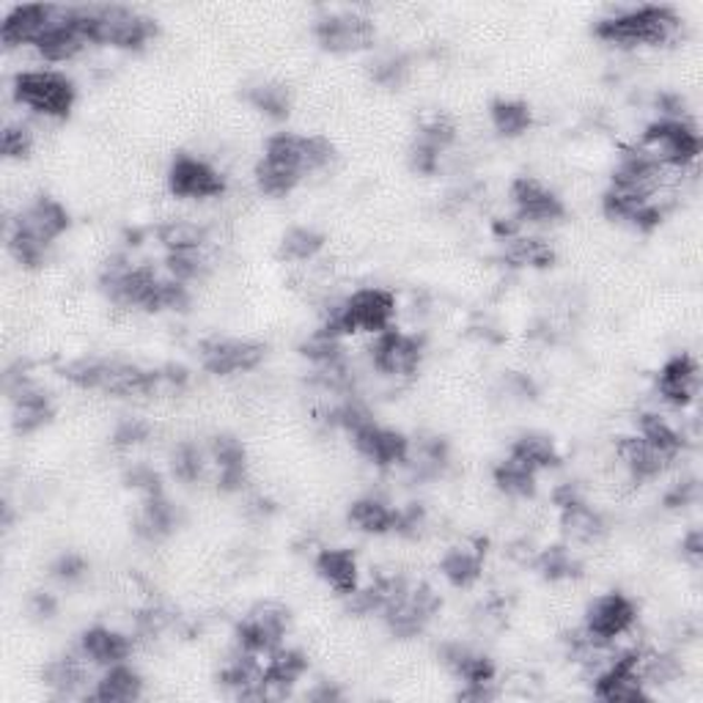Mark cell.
<instances>
[{"instance_id": "1", "label": "cell", "mask_w": 703, "mask_h": 703, "mask_svg": "<svg viewBox=\"0 0 703 703\" xmlns=\"http://www.w3.org/2000/svg\"><path fill=\"white\" fill-rule=\"evenodd\" d=\"M99 286L105 295L125 308L140 310H181L190 303L187 284H179L171 275L162 278L151 267L132 264L127 256H113L102 267Z\"/></svg>"}, {"instance_id": "2", "label": "cell", "mask_w": 703, "mask_h": 703, "mask_svg": "<svg viewBox=\"0 0 703 703\" xmlns=\"http://www.w3.org/2000/svg\"><path fill=\"white\" fill-rule=\"evenodd\" d=\"M63 379L80 390H102L110 396H151L160 390L157 368H140L116 357H78L63 366Z\"/></svg>"}, {"instance_id": "3", "label": "cell", "mask_w": 703, "mask_h": 703, "mask_svg": "<svg viewBox=\"0 0 703 703\" xmlns=\"http://www.w3.org/2000/svg\"><path fill=\"white\" fill-rule=\"evenodd\" d=\"M396 316V297L388 289H368L352 291L344 300H333L325 308V327L333 336H347V333H385Z\"/></svg>"}, {"instance_id": "4", "label": "cell", "mask_w": 703, "mask_h": 703, "mask_svg": "<svg viewBox=\"0 0 703 703\" xmlns=\"http://www.w3.org/2000/svg\"><path fill=\"white\" fill-rule=\"evenodd\" d=\"M78 20L88 42H102L121 50H140L157 37V22L130 6H78Z\"/></svg>"}, {"instance_id": "5", "label": "cell", "mask_w": 703, "mask_h": 703, "mask_svg": "<svg viewBox=\"0 0 703 703\" xmlns=\"http://www.w3.org/2000/svg\"><path fill=\"white\" fill-rule=\"evenodd\" d=\"M676 11L667 6H637V9L618 11L596 22L594 33L611 44L635 47V44H665L679 33Z\"/></svg>"}, {"instance_id": "6", "label": "cell", "mask_w": 703, "mask_h": 703, "mask_svg": "<svg viewBox=\"0 0 703 703\" xmlns=\"http://www.w3.org/2000/svg\"><path fill=\"white\" fill-rule=\"evenodd\" d=\"M14 99L44 119H67L78 99V88L56 69H28L14 78Z\"/></svg>"}, {"instance_id": "7", "label": "cell", "mask_w": 703, "mask_h": 703, "mask_svg": "<svg viewBox=\"0 0 703 703\" xmlns=\"http://www.w3.org/2000/svg\"><path fill=\"white\" fill-rule=\"evenodd\" d=\"M637 146L660 166L682 171L699 160L701 135L687 119H660L643 132V140Z\"/></svg>"}, {"instance_id": "8", "label": "cell", "mask_w": 703, "mask_h": 703, "mask_svg": "<svg viewBox=\"0 0 703 703\" xmlns=\"http://www.w3.org/2000/svg\"><path fill=\"white\" fill-rule=\"evenodd\" d=\"M439 596L432 585H407L402 594L383 611L385 624L396 637H415L426 630L435 613L439 611Z\"/></svg>"}, {"instance_id": "9", "label": "cell", "mask_w": 703, "mask_h": 703, "mask_svg": "<svg viewBox=\"0 0 703 703\" xmlns=\"http://www.w3.org/2000/svg\"><path fill=\"white\" fill-rule=\"evenodd\" d=\"M289 632V611L278 602H261L237 626L239 648L250 654H269Z\"/></svg>"}, {"instance_id": "10", "label": "cell", "mask_w": 703, "mask_h": 703, "mask_svg": "<svg viewBox=\"0 0 703 703\" xmlns=\"http://www.w3.org/2000/svg\"><path fill=\"white\" fill-rule=\"evenodd\" d=\"M314 37L330 52H355L374 42L377 28H374L372 17L360 14V11H330L316 20Z\"/></svg>"}, {"instance_id": "11", "label": "cell", "mask_w": 703, "mask_h": 703, "mask_svg": "<svg viewBox=\"0 0 703 703\" xmlns=\"http://www.w3.org/2000/svg\"><path fill=\"white\" fill-rule=\"evenodd\" d=\"M201 366L209 374H218V377H231V374H245L254 372L256 366L267 355V347L259 341H250V338H209L201 344Z\"/></svg>"}, {"instance_id": "12", "label": "cell", "mask_w": 703, "mask_h": 703, "mask_svg": "<svg viewBox=\"0 0 703 703\" xmlns=\"http://www.w3.org/2000/svg\"><path fill=\"white\" fill-rule=\"evenodd\" d=\"M168 187L176 198H218L226 192V179L201 157L176 155L168 168Z\"/></svg>"}, {"instance_id": "13", "label": "cell", "mask_w": 703, "mask_h": 703, "mask_svg": "<svg viewBox=\"0 0 703 703\" xmlns=\"http://www.w3.org/2000/svg\"><path fill=\"white\" fill-rule=\"evenodd\" d=\"M637 607L626 594L611 591V594L596 596L585 611L583 630L600 641H618L635 626Z\"/></svg>"}, {"instance_id": "14", "label": "cell", "mask_w": 703, "mask_h": 703, "mask_svg": "<svg viewBox=\"0 0 703 703\" xmlns=\"http://www.w3.org/2000/svg\"><path fill=\"white\" fill-rule=\"evenodd\" d=\"M372 360L388 377H413L420 368V360H424V344L409 333L388 327L374 338Z\"/></svg>"}, {"instance_id": "15", "label": "cell", "mask_w": 703, "mask_h": 703, "mask_svg": "<svg viewBox=\"0 0 703 703\" xmlns=\"http://www.w3.org/2000/svg\"><path fill=\"white\" fill-rule=\"evenodd\" d=\"M69 222L72 220H69L67 207H63L61 201L39 196V198H33L26 209H20V215L11 220L9 231L37 239V242H42L50 248V245L56 242L63 231H67Z\"/></svg>"}, {"instance_id": "16", "label": "cell", "mask_w": 703, "mask_h": 703, "mask_svg": "<svg viewBox=\"0 0 703 703\" xmlns=\"http://www.w3.org/2000/svg\"><path fill=\"white\" fill-rule=\"evenodd\" d=\"M88 44V37L78 20V6H58L56 11V20L52 26L47 28L39 39L37 50L44 61H72L75 56L83 52V47Z\"/></svg>"}, {"instance_id": "17", "label": "cell", "mask_w": 703, "mask_h": 703, "mask_svg": "<svg viewBox=\"0 0 703 703\" xmlns=\"http://www.w3.org/2000/svg\"><path fill=\"white\" fill-rule=\"evenodd\" d=\"M6 388L11 396V424L20 435H31V432L42 429L44 424H50L52 418V402L44 390H39L37 385L28 383L26 374L14 377L9 374L6 379Z\"/></svg>"}, {"instance_id": "18", "label": "cell", "mask_w": 703, "mask_h": 703, "mask_svg": "<svg viewBox=\"0 0 703 703\" xmlns=\"http://www.w3.org/2000/svg\"><path fill=\"white\" fill-rule=\"evenodd\" d=\"M512 204L523 222H555L566 215L558 192H553L533 176H517L512 181Z\"/></svg>"}, {"instance_id": "19", "label": "cell", "mask_w": 703, "mask_h": 703, "mask_svg": "<svg viewBox=\"0 0 703 703\" xmlns=\"http://www.w3.org/2000/svg\"><path fill=\"white\" fill-rule=\"evenodd\" d=\"M594 693L602 701H646L648 690L637 673V648L621 652L613 665H607L600 676H594Z\"/></svg>"}, {"instance_id": "20", "label": "cell", "mask_w": 703, "mask_h": 703, "mask_svg": "<svg viewBox=\"0 0 703 703\" xmlns=\"http://www.w3.org/2000/svg\"><path fill=\"white\" fill-rule=\"evenodd\" d=\"M355 448L366 456L368 462L379 467H394V465H407L409 456V439L402 432L385 429L377 420L366 424L363 429H357L352 435Z\"/></svg>"}, {"instance_id": "21", "label": "cell", "mask_w": 703, "mask_h": 703, "mask_svg": "<svg viewBox=\"0 0 703 703\" xmlns=\"http://www.w3.org/2000/svg\"><path fill=\"white\" fill-rule=\"evenodd\" d=\"M56 11H58V6H50V3L14 6V9L3 17L0 39H3L6 47L37 44L47 28L52 26V20H56Z\"/></svg>"}, {"instance_id": "22", "label": "cell", "mask_w": 703, "mask_h": 703, "mask_svg": "<svg viewBox=\"0 0 703 703\" xmlns=\"http://www.w3.org/2000/svg\"><path fill=\"white\" fill-rule=\"evenodd\" d=\"M701 374L699 363L690 355H673L657 374V390L673 407H687L699 394Z\"/></svg>"}, {"instance_id": "23", "label": "cell", "mask_w": 703, "mask_h": 703, "mask_svg": "<svg viewBox=\"0 0 703 703\" xmlns=\"http://www.w3.org/2000/svg\"><path fill=\"white\" fill-rule=\"evenodd\" d=\"M135 643L125 632H116L110 626H91L80 635V654L91 662V665H121L130 660Z\"/></svg>"}, {"instance_id": "24", "label": "cell", "mask_w": 703, "mask_h": 703, "mask_svg": "<svg viewBox=\"0 0 703 703\" xmlns=\"http://www.w3.org/2000/svg\"><path fill=\"white\" fill-rule=\"evenodd\" d=\"M209 456L218 467V486L222 492H239L248 482V454L234 435H215L209 439Z\"/></svg>"}, {"instance_id": "25", "label": "cell", "mask_w": 703, "mask_h": 703, "mask_svg": "<svg viewBox=\"0 0 703 703\" xmlns=\"http://www.w3.org/2000/svg\"><path fill=\"white\" fill-rule=\"evenodd\" d=\"M618 456L624 462L626 473H630L635 482H648V478H657L667 465H671V456L665 450H660L657 445H652L641 435L624 437L618 445Z\"/></svg>"}, {"instance_id": "26", "label": "cell", "mask_w": 703, "mask_h": 703, "mask_svg": "<svg viewBox=\"0 0 703 703\" xmlns=\"http://www.w3.org/2000/svg\"><path fill=\"white\" fill-rule=\"evenodd\" d=\"M439 660H443V665L465 684L495 682L497 676L495 662L486 657V654L476 652V648L465 646V643H445V646L439 648Z\"/></svg>"}, {"instance_id": "27", "label": "cell", "mask_w": 703, "mask_h": 703, "mask_svg": "<svg viewBox=\"0 0 703 703\" xmlns=\"http://www.w3.org/2000/svg\"><path fill=\"white\" fill-rule=\"evenodd\" d=\"M484 542H465L450 547L439 561V572L456 588H471L484 572Z\"/></svg>"}, {"instance_id": "28", "label": "cell", "mask_w": 703, "mask_h": 703, "mask_svg": "<svg viewBox=\"0 0 703 703\" xmlns=\"http://www.w3.org/2000/svg\"><path fill=\"white\" fill-rule=\"evenodd\" d=\"M357 558L352 549L344 547H327L316 555V574L330 585L336 594L347 596L360 585V574H357Z\"/></svg>"}, {"instance_id": "29", "label": "cell", "mask_w": 703, "mask_h": 703, "mask_svg": "<svg viewBox=\"0 0 703 703\" xmlns=\"http://www.w3.org/2000/svg\"><path fill=\"white\" fill-rule=\"evenodd\" d=\"M91 701L99 703H130L143 699V679L130 665H110L105 676L99 679L93 693L88 695Z\"/></svg>"}, {"instance_id": "30", "label": "cell", "mask_w": 703, "mask_h": 703, "mask_svg": "<svg viewBox=\"0 0 703 703\" xmlns=\"http://www.w3.org/2000/svg\"><path fill=\"white\" fill-rule=\"evenodd\" d=\"M86 657H72V654H63V657L50 660L42 671V682L44 687L50 690L58 699H72L80 690L86 687L88 682V667Z\"/></svg>"}, {"instance_id": "31", "label": "cell", "mask_w": 703, "mask_h": 703, "mask_svg": "<svg viewBox=\"0 0 703 703\" xmlns=\"http://www.w3.org/2000/svg\"><path fill=\"white\" fill-rule=\"evenodd\" d=\"M176 523H179V514L176 506L162 495L143 497V506H140L138 517H135V533L146 542H162L166 536H171Z\"/></svg>"}, {"instance_id": "32", "label": "cell", "mask_w": 703, "mask_h": 703, "mask_svg": "<svg viewBox=\"0 0 703 703\" xmlns=\"http://www.w3.org/2000/svg\"><path fill=\"white\" fill-rule=\"evenodd\" d=\"M308 671L306 654L297 652V648L278 646L267 654L264 662V676H267L269 693H289Z\"/></svg>"}, {"instance_id": "33", "label": "cell", "mask_w": 703, "mask_h": 703, "mask_svg": "<svg viewBox=\"0 0 703 703\" xmlns=\"http://www.w3.org/2000/svg\"><path fill=\"white\" fill-rule=\"evenodd\" d=\"M561 527H564L566 536L577 544H594L600 542L607 533V523L596 508H591L588 503L577 501L572 506L561 508Z\"/></svg>"}, {"instance_id": "34", "label": "cell", "mask_w": 703, "mask_h": 703, "mask_svg": "<svg viewBox=\"0 0 703 703\" xmlns=\"http://www.w3.org/2000/svg\"><path fill=\"white\" fill-rule=\"evenodd\" d=\"M157 239L168 254H190V250H204V245L209 242V228L198 220L176 218L157 228Z\"/></svg>"}, {"instance_id": "35", "label": "cell", "mask_w": 703, "mask_h": 703, "mask_svg": "<svg viewBox=\"0 0 703 703\" xmlns=\"http://www.w3.org/2000/svg\"><path fill=\"white\" fill-rule=\"evenodd\" d=\"M349 523L363 533H374V536H383V533H394L396 523V508L390 503H385L383 497H360L349 506Z\"/></svg>"}, {"instance_id": "36", "label": "cell", "mask_w": 703, "mask_h": 703, "mask_svg": "<svg viewBox=\"0 0 703 703\" xmlns=\"http://www.w3.org/2000/svg\"><path fill=\"white\" fill-rule=\"evenodd\" d=\"M512 459L523 462L525 467H531L533 473L538 471H547V467H555L561 462V454H558V445L553 443L547 435H536V432H531V435H523L514 439L512 445Z\"/></svg>"}, {"instance_id": "37", "label": "cell", "mask_w": 703, "mask_h": 703, "mask_svg": "<svg viewBox=\"0 0 703 703\" xmlns=\"http://www.w3.org/2000/svg\"><path fill=\"white\" fill-rule=\"evenodd\" d=\"M506 261L512 267H553L555 264V248L547 239L538 237H512L506 239V250H503Z\"/></svg>"}, {"instance_id": "38", "label": "cell", "mask_w": 703, "mask_h": 703, "mask_svg": "<svg viewBox=\"0 0 703 703\" xmlns=\"http://www.w3.org/2000/svg\"><path fill=\"white\" fill-rule=\"evenodd\" d=\"M489 119L495 132L506 135V138H517V135L531 130L533 110L519 99H495L489 108Z\"/></svg>"}, {"instance_id": "39", "label": "cell", "mask_w": 703, "mask_h": 703, "mask_svg": "<svg viewBox=\"0 0 703 703\" xmlns=\"http://www.w3.org/2000/svg\"><path fill=\"white\" fill-rule=\"evenodd\" d=\"M325 234L310 226H295L280 239V259L286 261H314L325 248Z\"/></svg>"}, {"instance_id": "40", "label": "cell", "mask_w": 703, "mask_h": 703, "mask_svg": "<svg viewBox=\"0 0 703 703\" xmlns=\"http://www.w3.org/2000/svg\"><path fill=\"white\" fill-rule=\"evenodd\" d=\"M637 673H641L646 687L648 684L665 687V684L679 682V676H682V662H679L676 654L641 652V648H637Z\"/></svg>"}, {"instance_id": "41", "label": "cell", "mask_w": 703, "mask_h": 703, "mask_svg": "<svg viewBox=\"0 0 703 703\" xmlns=\"http://www.w3.org/2000/svg\"><path fill=\"white\" fill-rule=\"evenodd\" d=\"M637 435L648 439L652 445H657L660 450H665L671 459H676L684 448V435L673 424H667L665 418L657 413H646L637 418Z\"/></svg>"}, {"instance_id": "42", "label": "cell", "mask_w": 703, "mask_h": 703, "mask_svg": "<svg viewBox=\"0 0 703 703\" xmlns=\"http://www.w3.org/2000/svg\"><path fill=\"white\" fill-rule=\"evenodd\" d=\"M492 476H495L497 489L506 492V495H512V497L536 495V473H533L531 467H525L523 462L512 459V456H506V459L495 467Z\"/></svg>"}, {"instance_id": "43", "label": "cell", "mask_w": 703, "mask_h": 703, "mask_svg": "<svg viewBox=\"0 0 703 703\" xmlns=\"http://www.w3.org/2000/svg\"><path fill=\"white\" fill-rule=\"evenodd\" d=\"M245 99L275 121L286 119L291 113V91L284 83H256L248 88Z\"/></svg>"}, {"instance_id": "44", "label": "cell", "mask_w": 703, "mask_h": 703, "mask_svg": "<svg viewBox=\"0 0 703 703\" xmlns=\"http://www.w3.org/2000/svg\"><path fill=\"white\" fill-rule=\"evenodd\" d=\"M303 176L295 168L284 166V162H275L269 157H261L259 166H256V185L267 196H289L297 185H300Z\"/></svg>"}, {"instance_id": "45", "label": "cell", "mask_w": 703, "mask_h": 703, "mask_svg": "<svg viewBox=\"0 0 703 703\" xmlns=\"http://www.w3.org/2000/svg\"><path fill=\"white\" fill-rule=\"evenodd\" d=\"M300 352L308 357L310 363H314L316 368L344 366L341 336H333V333H327L325 327H319L316 333H310L306 341H303Z\"/></svg>"}, {"instance_id": "46", "label": "cell", "mask_w": 703, "mask_h": 703, "mask_svg": "<svg viewBox=\"0 0 703 703\" xmlns=\"http://www.w3.org/2000/svg\"><path fill=\"white\" fill-rule=\"evenodd\" d=\"M533 566L542 572V577L553 580V583H558V580H574L583 574V564H580V561L572 555V549H566V547L538 549Z\"/></svg>"}, {"instance_id": "47", "label": "cell", "mask_w": 703, "mask_h": 703, "mask_svg": "<svg viewBox=\"0 0 703 703\" xmlns=\"http://www.w3.org/2000/svg\"><path fill=\"white\" fill-rule=\"evenodd\" d=\"M456 140V127L448 116H432L429 121L420 125L418 135H415L413 143L420 146V149L432 151V155L443 157V151L450 149V143Z\"/></svg>"}, {"instance_id": "48", "label": "cell", "mask_w": 703, "mask_h": 703, "mask_svg": "<svg viewBox=\"0 0 703 703\" xmlns=\"http://www.w3.org/2000/svg\"><path fill=\"white\" fill-rule=\"evenodd\" d=\"M409 78V58L404 52H385V56L374 58L372 63V80L377 86L398 88Z\"/></svg>"}, {"instance_id": "49", "label": "cell", "mask_w": 703, "mask_h": 703, "mask_svg": "<svg viewBox=\"0 0 703 703\" xmlns=\"http://www.w3.org/2000/svg\"><path fill=\"white\" fill-rule=\"evenodd\" d=\"M204 450L196 443H179L171 454V471L179 482L192 484L204 476Z\"/></svg>"}, {"instance_id": "50", "label": "cell", "mask_w": 703, "mask_h": 703, "mask_svg": "<svg viewBox=\"0 0 703 703\" xmlns=\"http://www.w3.org/2000/svg\"><path fill=\"white\" fill-rule=\"evenodd\" d=\"M168 275L179 284H192V280L204 278L209 269V259L204 250H190V254H168Z\"/></svg>"}, {"instance_id": "51", "label": "cell", "mask_w": 703, "mask_h": 703, "mask_svg": "<svg viewBox=\"0 0 703 703\" xmlns=\"http://www.w3.org/2000/svg\"><path fill=\"white\" fill-rule=\"evenodd\" d=\"M0 146L9 160H26L33 149V132L28 125H6L0 135Z\"/></svg>"}, {"instance_id": "52", "label": "cell", "mask_w": 703, "mask_h": 703, "mask_svg": "<svg viewBox=\"0 0 703 703\" xmlns=\"http://www.w3.org/2000/svg\"><path fill=\"white\" fill-rule=\"evenodd\" d=\"M151 435H155V426H151L146 418H125V420H119V426H116L113 445L121 450L135 448V445L149 443Z\"/></svg>"}, {"instance_id": "53", "label": "cell", "mask_w": 703, "mask_h": 703, "mask_svg": "<svg viewBox=\"0 0 703 703\" xmlns=\"http://www.w3.org/2000/svg\"><path fill=\"white\" fill-rule=\"evenodd\" d=\"M125 484L130 486V489L140 492V495H143V497L162 495V478H160V473H157L151 465H143V462H138V465L127 467Z\"/></svg>"}, {"instance_id": "54", "label": "cell", "mask_w": 703, "mask_h": 703, "mask_svg": "<svg viewBox=\"0 0 703 703\" xmlns=\"http://www.w3.org/2000/svg\"><path fill=\"white\" fill-rule=\"evenodd\" d=\"M9 250H11V256L22 264V267H39L47 256V245L37 242V239H31V237H22V234H14V231H9Z\"/></svg>"}, {"instance_id": "55", "label": "cell", "mask_w": 703, "mask_h": 703, "mask_svg": "<svg viewBox=\"0 0 703 703\" xmlns=\"http://www.w3.org/2000/svg\"><path fill=\"white\" fill-rule=\"evenodd\" d=\"M426 523H429V517H426V508L418 506V503H409V506L396 508L394 533H398V536L415 538V536H420V533H424Z\"/></svg>"}, {"instance_id": "56", "label": "cell", "mask_w": 703, "mask_h": 703, "mask_svg": "<svg viewBox=\"0 0 703 703\" xmlns=\"http://www.w3.org/2000/svg\"><path fill=\"white\" fill-rule=\"evenodd\" d=\"M336 160V146L321 135H306V166L308 174L325 171Z\"/></svg>"}, {"instance_id": "57", "label": "cell", "mask_w": 703, "mask_h": 703, "mask_svg": "<svg viewBox=\"0 0 703 703\" xmlns=\"http://www.w3.org/2000/svg\"><path fill=\"white\" fill-rule=\"evenodd\" d=\"M52 577L58 580V583H75V580H80L86 574V561L83 555L78 553H63L61 558L52 564L50 570Z\"/></svg>"}, {"instance_id": "58", "label": "cell", "mask_w": 703, "mask_h": 703, "mask_svg": "<svg viewBox=\"0 0 703 703\" xmlns=\"http://www.w3.org/2000/svg\"><path fill=\"white\" fill-rule=\"evenodd\" d=\"M459 701H476V703H484V701H495L497 699V687L495 682H476V684H462L459 695H456Z\"/></svg>"}, {"instance_id": "59", "label": "cell", "mask_w": 703, "mask_h": 703, "mask_svg": "<svg viewBox=\"0 0 703 703\" xmlns=\"http://www.w3.org/2000/svg\"><path fill=\"white\" fill-rule=\"evenodd\" d=\"M693 501H699V484L695 482H684V484H676L671 492H667L665 503L671 508H679V506H690Z\"/></svg>"}, {"instance_id": "60", "label": "cell", "mask_w": 703, "mask_h": 703, "mask_svg": "<svg viewBox=\"0 0 703 703\" xmlns=\"http://www.w3.org/2000/svg\"><path fill=\"white\" fill-rule=\"evenodd\" d=\"M682 549H684V558L693 561L695 566L701 564V558H703V533L699 531V527H695V531H690L687 536H684Z\"/></svg>"}, {"instance_id": "61", "label": "cell", "mask_w": 703, "mask_h": 703, "mask_svg": "<svg viewBox=\"0 0 703 703\" xmlns=\"http://www.w3.org/2000/svg\"><path fill=\"white\" fill-rule=\"evenodd\" d=\"M31 611H33V615H39V618H52V615H56V611H58L56 596L39 591V594H33V600H31Z\"/></svg>"}, {"instance_id": "62", "label": "cell", "mask_w": 703, "mask_h": 703, "mask_svg": "<svg viewBox=\"0 0 703 703\" xmlns=\"http://www.w3.org/2000/svg\"><path fill=\"white\" fill-rule=\"evenodd\" d=\"M308 699H314V701H338V699H341V690L333 687L330 682H321L319 687L310 690Z\"/></svg>"}]
</instances>
